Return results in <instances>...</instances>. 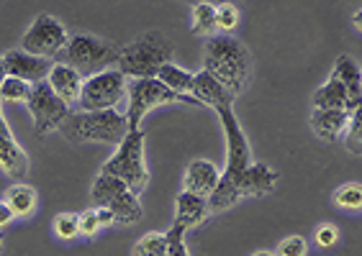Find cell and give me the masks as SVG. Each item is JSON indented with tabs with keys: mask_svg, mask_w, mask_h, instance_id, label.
<instances>
[{
	"mask_svg": "<svg viewBox=\"0 0 362 256\" xmlns=\"http://www.w3.org/2000/svg\"><path fill=\"white\" fill-rule=\"evenodd\" d=\"M126 100H129V108H126L129 131L141 128V118L152 111V108H160V105H173V103L201 105L195 97H182L177 92L168 90L160 80H132L129 87H126Z\"/></svg>",
	"mask_w": 362,
	"mask_h": 256,
	"instance_id": "8992f818",
	"label": "cell"
},
{
	"mask_svg": "<svg viewBox=\"0 0 362 256\" xmlns=\"http://www.w3.org/2000/svg\"><path fill=\"white\" fill-rule=\"evenodd\" d=\"M8 208L13 210L16 218H28V215L36 210V190L31 185H23V182H16L6 195Z\"/></svg>",
	"mask_w": 362,
	"mask_h": 256,
	"instance_id": "603a6c76",
	"label": "cell"
},
{
	"mask_svg": "<svg viewBox=\"0 0 362 256\" xmlns=\"http://www.w3.org/2000/svg\"><path fill=\"white\" fill-rule=\"evenodd\" d=\"M349 113L344 111H316L311 113V128L321 141H337L347 131Z\"/></svg>",
	"mask_w": 362,
	"mask_h": 256,
	"instance_id": "ffe728a7",
	"label": "cell"
},
{
	"mask_svg": "<svg viewBox=\"0 0 362 256\" xmlns=\"http://www.w3.org/2000/svg\"><path fill=\"white\" fill-rule=\"evenodd\" d=\"M216 116L223 126V139H226V169H223L221 177L234 180L237 174H242L255 161L252 159V146L247 141V136H244V128L239 123L237 113H234V105L216 108Z\"/></svg>",
	"mask_w": 362,
	"mask_h": 256,
	"instance_id": "30bf717a",
	"label": "cell"
},
{
	"mask_svg": "<svg viewBox=\"0 0 362 256\" xmlns=\"http://www.w3.org/2000/svg\"><path fill=\"white\" fill-rule=\"evenodd\" d=\"M347 149L352 154H362V108L349 116V126H347Z\"/></svg>",
	"mask_w": 362,
	"mask_h": 256,
	"instance_id": "4dcf8cb0",
	"label": "cell"
},
{
	"mask_svg": "<svg viewBox=\"0 0 362 256\" xmlns=\"http://www.w3.org/2000/svg\"><path fill=\"white\" fill-rule=\"evenodd\" d=\"M337 241H339V228H337V226L327 223V226H319V228H316V243H319L321 249H332Z\"/></svg>",
	"mask_w": 362,
	"mask_h": 256,
	"instance_id": "836d02e7",
	"label": "cell"
},
{
	"mask_svg": "<svg viewBox=\"0 0 362 256\" xmlns=\"http://www.w3.org/2000/svg\"><path fill=\"white\" fill-rule=\"evenodd\" d=\"M28 113L34 118V133L36 136H47L52 131H59L62 123L70 118V105L59 100L57 92L49 87V83L34 85V90H31V97H28Z\"/></svg>",
	"mask_w": 362,
	"mask_h": 256,
	"instance_id": "9c48e42d",
	"label": "cell"
},
{
	"mask_svg": "<svg viewBox=\"0 0 362 256\" xmlns=\"http://www.w3.org/2000/svg\"><path fill=\"white\" fill-rule=\"evenodd\" d=\"M209 200H203L198 195H190L182 190L177 195V200H175V223H180L182 228H195V226H201L206 218H209Z\"/></svg>",
	"mask_w": 362,
	"mask_h": 256,
	"instance_id": "d6986e66",
	"label": "cell"
},
{
	"mask_svg": "<svg viewBox=\"0 0 362 256\" xmlns=\"http://www.w3.org/2000/svg\"><path fill=\"white\" fill-rule=\"evenodd\" d=\"M193 97L201 105H211L214 111H216V108H221V105H234V95H231V92L226 90L221 83H218L216 77L209 75L206 70L195 72Z\"/></svg>",
	"mask_w": 362,
	"mask_h": 256,
	"instance_id": "ac0fdd59",
	"label": "cell"
},
{
	"mask_svg": "<svg viewBox=\"0 0 362 256\" xmlns=\"http://www.w3.org/2000/svg\"><path fill=\"white\" fill-rule=\"evenodd\" d=\"M121 47L111 42H103L93 34H75L67 42L62 51L64 64H70L72 70H77L80 75H100V72L111 70V64L119 62Z\"/></svg>",
	"mask_w": 362,
	"mask_h": 256,
	"instance_id": "5b68a950",
	"label": "cell"
},
{
	"mask_svg": "<svg viewBox=\"0 0 362 256\" xmlns=\"http://www.w3.org/2000/svg\"><path fill=\"white\" fill-rule=\"evenodd\" d=\"M203 70L214 75L218 83L237 97L242 95L252 83V62L250 49L234 36H211L203 47Z\"/></svg>",
	"mask_w": 362,
	"mask_h": 256,
	"instance_id": "6da1fadb",
	"label": "cell"
},
{
	"mask_svg": "<svg viewBox=\"0 0 362 256\" xmlns=\"http://www.w3.org/2000/svg\"><path fill=\"white\" fill-rule=\"evenodd\" d=\"M90 195H93L95 208H108L113 215H116V223L132 226V223H136L141 218L139 195H134L121 180L98 174L95 182H93Z\"/></svg>",
	"mask_w": 362,
	"mask_h": 256,
	"instance_id": "52a82bcc",
	"label": "cell"
},
{
	"mask_svg": "<svg viewBox=\"0 0 362 256\" xmlns=\"http://www.w3.org/2000/svg\"><path fill=\"white\" fill-rule=\"evenodd\" d=\"M16 215H13V210L8 208V202L6 200H0V228H6L8 223L13 221Z\"/></svg>",
	"mask_w": 362,
	"mask_h": 256,
	"instance_id": "8d00e7d4",
	"label": "cell"
},
{
	"mask_svg": "<svg viewBox=\"0 0 362 256\" xmlns=\"http://www.w3.org/2000/svg\"><path fill=\"white\" fill-rule=\"evenodd\" d=\"M242 200V193L237 190V185L231 180H218V185H216V190L211 193V197H209V210L211 213H221V210H229V208H234L237 202Z\"/></svg>",
	"mask_w": 362,
	"mask_h": 256,
	"instance_id": "d4e9b609",
	"label": "cell"
},
{
	"mask_svg": "<svg viewBox=\"0 0 362 256\" xmlns=\"http://www.w3.org/2000/svg\"><path fill=\"white\" fill-rule=\"evenodd\" d=\"M95 213H98V223H100V228H108V226L116 223V215H113L108 208H95Z\"/></svg>",
	"mask_w": 362,
	"mask_h": 256,
	"instance_id": "d590c367",
	"label": "cell"
},
{
	"mask_svg": "<svg viewBox=\"0 0 362 256\" xmlns=\"http://www.w3.org/2000/svg\"><path fill=\"white\" fill-rule=\"evenodd\" d=\"M144 139H146L144 128L129 131V136L116 149V154L100 166V174L113 177V180H121L134 195H139L149 185V172H146V161H144Z\"/></svg>",
	"mask_w": 362,
	"mask_h": 256,
	"instance_id": "277c9868",
	"label": "cell"
},
{
	"mask_svg": "<svg viewBox=\"0 0 362 256\" xmlns=\"http://www.w3.org/2000/svg\"><path fill=\"white\" fill-rule=\"evenodd\" d=\"M34 85L23 83V80H16V77H8L3 87H0V100L3 103H28Z\"/></svg>",
	"mask_w": 362,
	"mask_h": 256,
	"instance_id": "4316f807",
	"label": "cell"
},
{
	"mask_svg": "<svg viewBox=\"0 0 362 256\" xmlns=\"http://www.w3.org/2000/svg\"><path fill=\"white\" fill-rule=\"evenodd\" d=\"M334 202L341 210H355V213L362 210V185H357V182L341 185L334 193Z\"/></svg>",
	"mask_w": 362,
	"mask_h": 256,
	"instance_id": "83f0119b",
	"label": "cell"
},
{
	"mask_svg": "<svg viewBox=\"0 0 362 256\" xmlns=\"http://www.w3.org/2000/svg\"><path fill=\"white\" fill-rule=\"evenodd\" d=\"M237 26H239L237 6H231V3L216 6V28H218V31L226 36V34H231V31H237Z\"/></svg>",
	"mask_w": 362,
	"mask_h": 256,
	"instance_id": "f546056e",
	"label": "cell"
},
{
	"mask_svg": "<svg viewBox=\"0 0 362 256\" xmlns=\"http://www.w3.org/2000/svg\"><path fill=\"white\" fill-rule=\"evenodd\" d=\"M332 77L337 83L344 87L347 92V113L352 116L355 111L362 108V70L360 64L352 59V56L341 54L334 62V70H332Z\"/></svg>",
	"mask_w": 362,
	"mask_h": 256,
	"instance_id": "5bb4252c",
	"label": "cell"
},
{
	"mask_svg": "<svg viewBox=\"0 0 362 256\" xmlns=\"http://www.w3.org/2000/svg\"><path fill=\"white\" fill-rule=\"evenodd\" d=\"M352 26H355L357 31L362 34V8H360V11H355V16H352Z\"/></svg>",
	"mask_w": 362,
	"mask_h": 256,
	"instance_id": "74e56055",
	"label": "cell"
},
{
	"mask_svg": "<svg viewBox=\"0 0 362 256\" xmlns=\"http://www.w3.org/2000/svg\"><path fill=\"white\" fill-rule=\"evenodd\" d=\"M190 31L195 36H214L216 28V6L214 3H195L190 11Z\"/></svg>",
	"mask_w": 362,
	"mask_h": 256,
	"instance_id": "cb8c5ba5",
	"label": "cell"
},
{
	"mask_svg": "<svg viewBox=\"0 0 362 256\" xmlns=\"http://www.w3.org/2000/svg\"><path fill=\"white\" fill-rule=\"evenodd\" d=\"M314 108L316 111H344L347 113V92L337 83L334 77H329L327 85H321L314 92Z\"/></svg>",
	"mask_w": 362,
	"mask_h": 256,
	"instance_id": "44dd1931",
	"label": "cell"
},
{
	"mask_svg": "<svg viewBox=\"0 0 362 256\" xmlns=\"http://www.w3.org/2000/svg\"><path fill=\"white\" fill-rule=\"evenodd\" d=\"M54 233L62 238V241H72L80 236V215L62 213L54 218Z\"/></svg>",
	"mask_w": 362,
	"mask_h": 256,
	"instance_id": "f1b7e54d",
	"label": "cell"
},
{
	"mask_svg": "<svg viewBox=\"0 0 362 256\" xmlns=\"http://www.w3.org/2000/svg\"><path fill=\"white\" fill-rule=\"evenodd\" d=\"M175 47L162 31H146L132 44L121 47L116 70L129 80H157L165 64L173 62Z\"/></svg>",
	"mask_w": 362,
	"mask_h": 256,
	"instance_id": "7a4b0ae2",
	"label": "cell"
},
{
	"mask_svg": "<svg viewBox=\"0 0 362 256\" xmlns=\"http://www.w3.org/2000/svg\"><path fill=\"white\" fill-rule=\"evenodd\" d=\"M0 169L11 180H23L28 174V157L23 152V146L13 139L11 128H8L3 108H0Z\"/></svg>",
	"mask_w": 362,
	"mask_h": 256,
	"instance_id": "4fadbf2b",
	"label": "cell"
},
{
	"mask_svg": "<svg viewBox=\"0 0 362 256\" xmlns=\"http://www.w3.org/2000/svg\"><path fill=\"white\" fill-rule=\"evenodd\" d=\"M129 80L119 70H105L85 80L83 95H80V113L116 111L121 97L126 95Z\"/></svg>",
	"mask_w": 362,
	"mask_h": 256,
	"instance_id": "ba28073f",
	"label": "cell"
},
{
	"mask_svg": "<svg viewBox=\"0 0 362 256\" xmlns=\"http://www.w3.org/2000/svg\"><path fill=\"white\" fill-rule=\"evenodd\" d=\"M223 180H226V177H223ZM231 182L237 185L242 197L244 195H267L278 185V172H275L272 166L262 164V161H252V164L247 166L242 174H237Z\"/></svg>",
	"mask_w": 362,
	"mask_h": 256,
	"instance_id": "9a60e30c",
	"label": "cell"
},
{
	"mask_svg": "<svg viewBox=\"0 0 362 256\" xmlns=\"http://www.w3.org/2000/svg\"><path fill=\"white\" fill-rule=\"evenodd\" d=\"M0 249H3V243H0Z\"/></svg>",
	"mask_w": 362,
	"mask_h": 256,
	"instance_id": "60d3db41",
	"label": "cell"
},
{
	"mask_svg": "<svg viewBox=\"0 0 362 256\" xmlns=\"http://www.w3.org/2000/svg\"><path fill=\"white\" fill-rule=\"evenodd\" d=\"M218 180H221V172L209 159H195L185 166V193L198 195L203 200H209L211 193L216 190Z\"/></svg>",
	"mask_w": 362,
	"mask_h": 256,
	"instance_id": "2e32d148",
	"label": "cell"
},
{
	"mask_svg": "<svg viewBox=\"0 0 362 256\" xmlns=\"http://www.w3.org/2000/svg\"><path fill=\"white\" fill-rule=\"evenodd\" d=\"M306 254H308L306 238H300V236H288L286 241L278 243V254L275 256H306Z\"/></svg>",
	"mask_w": 362,
	"mask_h": 256,
	"instance_id": "d6a6232c",
	"label": "cell"
},
{
	"mask_svg": "<svg viewBox=\"0 0 362 256\" xmlns=\"http://www.w3.org/2000/svg\"><path fill=\"white\" fill-rule=\"evenodd\" d=\"M157 80H160L168 90L177 92V95L182 97H193V80L195 75L188 70H182V67H177V64H165L160 70V75H157Z\"/></svg>",
	"mask_w": 362,
	"mask_h": 256,
	"instance_id": "7402d4cb",
	"label": "cell"
},
{
	"mask_svg": "<svg viewBox=\"0 0 362 256\" xmlns=\"http://www.w3.org/2000/svg\"><path fill=\"white\" fill-rule=\"evenodd\" d=\"M98 231H100V223H98L95 208L85 210V213L80 215V236H95Z\"/></svg>",
	"mask_w": 362,
	"mask_h": 256,
	"instance_id": "e575fe53",
	"label": "cell"
},
{
	"mask_svg": "<svg viewBox=\"0 0 362 256\" xmlns=\"http://www.w3.org/2000/svg\"><path fill=\"white\" fill-rule=\"evenodd\" d=\"M165 256H190L185 246V228L180 223H173V228L168 231V254Z\"/></svg>",
	"mask_w": 362,
	"mask_h": 256,
	"instance_id": "1f68e13d",
	"label": "cell"
},
{
	"mask_svg": "<svg viewBox=\"0 0 362 256\" xmlns=\"http://www.w3.org/2000/svg\"><path fill=\"white\" fill-rule=\"evenodd\" d=\"M47 83H49V87L57 92V97H59V100H64L67 105L80 103L85 80H83V75H80V72L72 70L70 64H64V62L52 64V72H49Z\"/></svg>",
	"mask_w": 362,
	"mask_h": 256,
	"instance_id": "e0dca14e",
	"label": "cell"
},
{
	"mask_svg": "<svg viewBox=\"0 0 362 256\" xmlns=\"http://www.w3.org/2000/svg\"><path fill=\"white\" fill-rule=\"evenodd\" d=\"M3 62H6L8 77H16V80H23L28 85H39L44 83L52 72V64L49 59H42V56H34L23 51V49H13L3 54Z\"/></svg>",
	"mask_w": 362,
	"mask_h": 256,
	"instance_id": "7c38bea8",
	"label": "cell"
},
{
	"mask_svg": "<svg viewBox=\"0 0 362 256\" xmlns=\"http://www.w3.org/2000/svg\"><path fill=\"white\" fill-rule=\"evenodd\" d=\"M252 256H275V254H270V251H257V254H252Z\"/></svg>",
	"mask_w": 362,
	"mask_h": 256,
	"instance_id": "ab89813d",
	"label": "cell"
},
{
	"mask_svg": "<svg viewBox=\"0 0 362 256\" xmlns=\"http://www.w3.org/2000/svg\"><path fill=\"white\" fill-rule=\"evenodd\" d=\"M168 254V233H146L134 246V256H165Z\"/></svg>",
	"mask_w": 362,
	"mask_h": 256,
	"instance_id": "484cf974",
	"label": "cell"
},
{
	"mask_svg": "<svg viewBox=\"0 0 362 256\" xmlns=\"http://www.w3.org/2000/svg\"><path fill=\"white\" fill-rule=\"evenodd\" d=\"M67 42H70V36H67L62 23L57 21L54 16L39 13L31 21V26L26 28V34L21 39V49L28 54L49 59V56L62 54Z\"/></svg>",
	"mask_w": 362,
	"mask_h": 256,
	"instance_id": "8fae6325",
	"label": "cell"
},
{
	"mask_svg": "<svg viewBox=\"0 0 362 256\" xmlns=\"http://www.w3.org/2000/svg\"><path fill=\"white\" fill-rule=\"evenodd\" d=\"M8 80V70H6V62H3V56H0V87H3V83Z\"/></svg>",
	"mask_w": 362,
	"mask_h": 256,
	"instance_id": "f35d334b",
	"label": "cell"
},
{
	"mask_svg": "<svg viewBox=\"0 0 362 256\" xmlns=\"http://www.w3.org/2000/svg\"><path fill=\"white\" fill-rule=\"evenodd\" d=\"M62 136L72 144H116L129 136L126 113L100 111V113H70L62 123Z\"/></svg>",
	"mask_w": 362,
	"mask_h": 256,
	"instance_id": "3957f363",
	"label": "cell"
}]
</instances>
